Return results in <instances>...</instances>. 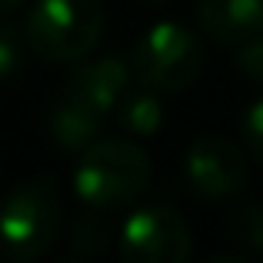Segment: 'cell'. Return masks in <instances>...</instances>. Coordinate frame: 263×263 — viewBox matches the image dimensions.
Returning <instances> with one entry per match:
<instances>
[{"label": "cell", "mask_w": 263, "mask_h": 263, "mask_svg": "<svg viewBox=\"0 0 263 263\" xmlns=\"http://www.w3.org/2000/svg\"><path fill=\"white\" fill-rule=\"evenodd\" d=\"M150 157L130 140H97L84 154H77L73 167V193L93 210L127 206L147 190Z\"/></svg>", "instance_id": "6da1fadb"}, {"label": "cell", "mask_w": 263, "mask_h": 263, "mask_svg": "<svg viewBox=\"0 0 263 263\" xmlns=\"http://www.w3.org/2000/svg\"><path fill=\"white\" fill-rule=\"evenodd\" d=\"M60 190L53 177L17 183L0 203V250L13 263L40 260L60 233Z\"/></svg>", "instance_id": "7a4b0ae2"}, {"label": "cell", "mask_w": 263, "mask_h": 263, "mask_svg": "<svg viewBox=\"0 0 263 263\" xmlns=\"http://www.w3.org/2000/svg\"><path fill=\"white\" fill-rule=\"evenodd\" d=\"M27 44L50 64H77L103 37V10L97 0H37L27 13Z\"/></svg>", "instance_id": "3957f363"}, {"label": "cell", "mask_w": 263, "mask_h": 263, "mask_svg": "<svg viewBox=\"0 0 263 263\" xmlns=\"http://www.w3.org/2000/svg\"><path fill=\"white\" fill-rule=\"evenodd\" d=\"M206 64V50L200 37L183 24L160 20L134 47V77L140 87L157 93H180L200 77Z\"/></svg>", "instance_id": "277c9868"}, {"label": "cell", "mask_w": 263, "mask_h": 263, "mask_svg": "<svg viewBox=\"0 0 263 263\" xmlns=\"http://www.w3.org/2000/svg\"><path fill=\"white\" fill-rule=\"evenodd\" d=\"M117 247L123 263H186L193 237L174 206L150 203L123 220Z\"/></svg>", "instance_id": "5b68a950"}, {"label": "cell", "mask_w": 263, "mask_h": 263, "mask_svg": "<svg viewBox=\"0 0 263 263\" xmlns=\"http://www.w3.org/2000/svg\"><path fill=\"white\" fill-rule=\"evenodd\" d=\"M190 186L206 200H227L243 190L247 183V157L237 143L223 137H200L190 143L183 160Z\"/></svg>", "instance_id": "8992f818"}, {"label": "cell", "mask_w": 263, "mask_h": 263, "mask_svg": "<svg viewBox=\"0 0 263 263\" xmlns=\"http://www.w3.org/2000/svg\"><path fill=\"white\" fill-rule=\"evenodd\" d=\"M197 24L206 37L240 47L263 33V0H200Z\"/></svg>", "instance_id": "52a82bcc"}, {"label": "cell", "mask_w": 263, "mask_h": 263, "mask_svg": "<svg viewBox=\"0 0 263 263\" xmlns=\"http://www.w3.org/2000/svg\"><path fill=\"white\" fill-rule=\"evenodd\" d=\"M130 77H134V67H127L120 57H100L90 64H80L64 90H70L73 97H80L84 103H90L107 117L130 90Z\"/></svg>", "instance_id": "ba28073f"}, {"label": "cell", "mask_w": 263, "mask_h": 263, "mask_svg": "<svg viewBox=\"0 0 263 263\" xmlns=\"http://www.w3.org/2000/svg\"><path fill=\"white\" fill-rule=\"evenodd\" d=\"M100 120H103L100 110H93L80 97H73L70 90H64L53 100L50 114H47V130H50V140L60 150L84 154L87 147L97 143V137H100Z\"/></svg>", "instance_id": "9c48e42d"}, {"label": "cell", "mask_w": 263, "mask_h": 263, "mask_svg": "<svg viewBox=\"0 0 263 263\" xmlns=\"http://www.w3.org/2000/svg\"><path fill=\"white\" fill-rule=\"evenodd\" d=\"M117 123H120V130H127L134 137H154L163 123L160 93L150 90V87L127 90L123 100L117 103Z\"/></svg>", "instance_id": "30bf717a"}, {"label": "cell", "mask_w": 263, "mask_h": 263, "mask_svg": "<svg viewBox=\"0 0 263 263\" xmlns=\"http://www.w3.org/2000/svg\"><path fill=\"white\" fill-rule=\"evenodd\" d=\"M70 243L84 257H100L110 247V227L100 217H93V213H84V217H77V223L70 230Z\"/></svg>", "instance_id": "8fae6325"}, {"label": "cell", "mask_w": 263, "mask_h": 263, "mask_svg": "<svg viewBox=\"0 0 263 263\" xmlns=\"http://www.w3.org/2000/svg\"><path fill=\"white\" fill-rule=\"evenodd\" d=\"M230 230L240 243H247L250 250L263 253V203H247L237 206L230 217Z\"/></svg>", "instance_id": "7c38bea8"}, {"label": "cell", "mask_w": 263, "mask_h": 263, "mask_svg": "<svg viewBox=\"0 0 263 263\" xmlns=\"http://www.w3.org/2000/svg\"><path fill=\"white\" fill-rule=\"evenodd\" d=\"M27 33L20 37V30L13 24H7L0 17V80H10L13 73L24 67V50H27Z\"/></svg>", "instance_id": "4fadbf2b"}, {"label": "cell", "mask_w": 263, "mask_h": 263, "mask_svg": "<svg viewBox=\"0 0 263 263\" xmlns=\"http://www.w3.org/2000/svg\"><path fill=\"white\" fill-rule=\"evenodd\" d=\"M233 64H237V70L243 73L247 80L263 84V33L237 47V53H233Z\"/></svg>", "instance_id": "5bb4252c"}, {"label": "cell", "mask_w": 263, "mask_h": 263, "mask_svg": "<svg viewBox=\"0 0 263 263\" xmlns=\"http://www.w3.org/2000/svg\"><path fill=\"white\" fill-rule=\"evenodd\" d=\"M240 130H243L247 154H253L257 160H263V97L247 107L243 120H240Z\"/></svg>", "instance_id": "9a60e30c"}, {"label": "cell", "mask_w": 263, "mask_h": 263, "mask_svg": "<svg viewBox=\"0 0 263 263\" xmlns=\"http://www.w3.org/2000/svg\"><path fill=\"white\" fill-rule=\"evenodd\" d=\"M27 0H0V17H7V13H13V10H20Z\"/></svg>", "instance_id": "2e32d148"}, {"label": "cell", "mask_w": 263, "mask_h": 263, "mask_svg": "<svg viewBox=\"0 0 263 263\" xmlns=\"http://www.w3.org/2000/svg\"><path fill=\"white\" fill-rule=\"evenodd\" d=\"M210 263H247V260H240V257H217V260H210Z\"/></svg>", "instance_id": "e0dca14e"}, {"label": "cell", "mask_w": 263, "mask_h": 263, "mask_svg": "<svg viewBox=\"0 0 263 263\" xmlns=\"http://www.w3.org/2000/svg\"><path fill=\"white\" fill-rule=\"evenodd\" d=\"M150 7H163V4H170V0H147Z\"/></svg>", "instance_id": "ac0fdd59"}, {"label": "cell", "mask_w": 263, "mask_h": 263, "mask_svg": "<svg viewBox=\"0 0 263 263\" xmlns=\"http://www.w3.org/2000/svg\"><path fill=\"white\" fill-rule=\"evenodd\" d=\"M67 263H80V260H67Z\"/></svg>", "instance_id": "d6986e66"}]
</instances>
